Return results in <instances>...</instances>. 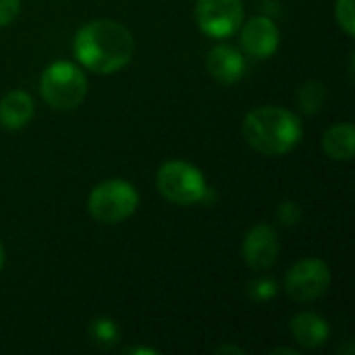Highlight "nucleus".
<instances>
[{
    "label": "nucleus",
    "instance_id": "19",
    "mask_svg": "<svg viewBox=\"0 0 355 355\" xmlns=\"http://www.w3.org/2000/svg\"><path fill=\"white\" fill-rule=\"evenodd\" d=\"M256 291H254V297L256 300H268V297H275L277 295V283L270 281V279H260L252 285Z\"/></svg>",
    "mask_w": 355,
    "mask_h": 355
},
{
    "label": "nucleus",
    "instance_id": "21",
    "mask_svg": "<svg viewBox=\"0 0 355 355\" xmlns=\"http://www.w3.org/2000/svg\"><path fill=\"white\" fill-rule=\"evenodd\" d=\"M127 354H148V355H156L158 352H154V349H146V347H131V349H127Z\"/></svg>",
    "mask_w": 355,
    "mask_h": 355
},
{
    "label": "nucleus",
    "instance_id": "14",
    "mask_svg": "<svg viewBox=\"0 0 355 355\" xmlns=\"http://www.w3.org/2000/svg\"><path fill=\"white\" fill-rule=\"evenodd\" d=\"M92 341L100 347H112L119 341V327L110 318H96L87 329Z\"/></svg>",
    "mask_w": 355,
    "mask_h": 355
},
{
    "label": "nucleus",
    "instance_id": "18",
    "mask_svg": "<svg viewBox=\"0 0 355 355\" xmlns=\"http://www.w3.org/2000/svg\"><path fill=\"white\" fill-rule=\"evenodd\" d=\"M300 216H302V210H300V206H297L295 202H285V204H281V208H279V218H281L283 225H295V223L300 220Z\"/></svg>",
    "mask_w": 355,
    "mask_h": 355
},
{
    "label": "nucleus",
    "instance_id": "9",
    "mask_svg": "<svg viewBox=\"0 0 355 355\" xmlns=\"http://www.w3.org/2000/svg\"><path fill=\"white\" fill-rule=\"evenodd\" d=\"M279 27L268 17H252L241 27V46L254 58H268L279 48Z\"/></svg>",
    "mask_w": 355,
    "mask_h": 355
},
{
    "label": "nucleus",
    "instance_id": "2",
    "mask_svg": "<svg viewBox=\"0 0 355 355\" xmlns=\"http://www.w3.org/2000/svg\"><path fill=\"white\" fill-rule=\"evenodd\" d=\"M243 139L264 156H283L291 152L304 135L297 114L281 106H260L245 114L241 125Z\"/></svg>",
    "mask_w": 355,
    "mask_h": 355
},
{
    "label": "nucleus",
    "instance_id": "20",
    "mask_svg": "<svg viewBox=\"0 0 355 355\" xmlns=\"http://www.w3.org/2000/svg\"><path fill=\"white\" fill-rule=\"evenodd\" d=\"M216 354H237V355H241V354H243V349H239V347H231V345H223V347H218V349H216Z\"/></svg>",
    "mask_w": 355,
    "mask_h": 355
},
{
    "label": "nucleus",
    "instance_id": "11",
    "mask_svg": "<svg viewBox=\"0 0 355 355\" xmlns=\"http://www.w3.org/2000/svg\"><path fill=\"white\" fill-rule=\"evenodd\" d=\"M289 327H291V335H293L295 343L306 347V349L322 347L331 335L327 320L314 312H300L297 316H293Z\"/></svg>",
    "mask_w": 355,
    "mask_h": 355
},
{
    "label": "nucleus",
    "instance_id": "6",
    "mask_svg": "<svg viewBox=\"0 0 355 355\" xmlns=\"http://www.w3.org/2000/svg\"><path fill=\"white\" fill-rule=\"evenodd\" d=\"M331 285V270L318 258H304L295 262L285 277V293L300 304L314 302L327 293Z\"/></svg>",
    "mask_w": 355,
    "mask_h": 355
},
{
    "label": "nucleus",
    "instance_id": "13",
    "mask_svg": "<svg viewBox=\"0 0 355 355\" xmlns=\"http://www.w3.org/2000/svg\"><path fill=\"white\" fill-rule=\"evenodd\" d=\"M322 150L329 158L349 162L355 152V129L352 123H339L327 129L322 137Z\"/></svg>",
    "mask_w": 355,
    "mask_h": 355
},
{
    "label": "nucleus",
    "instance_id": "23",
    "mask_svg": "<svg viewBox=\"0 0 355 355\" xmlns=\"http://www.w3.org/2000/svg\"><path fill=\"white\" fill-rule=\"evenodd\" d=\"M4 266V250H2V243H0V270Z\"/></svg>",
    "mask_w": 355,
    "mask_h": 355
},
{
    "label": "nucleus",
    "instance_id": "16",
    "mask_svg": "<svg viewBox=\"0 0 355 355\" xmlns=\"http://www.w3.org/2000/svg\"><path fill=\"white\" fill-rule=\"evenodd\" d=\"M354 0H337L335 4V19L339 23V27L349 35L354 37L355 33V8Z\"/></svg>",
    "mask_w": 355,
    "mask_h": 355
},
{
    "label": "nucleus",
    "instance_id": "7",
    "mask_svg": "<svg viewBox=\"0 0 355 355\" xmlns=\"http://www.w3.org/2000/svg\"><path fill=\"white\" fill-rule=\"evenodd\" d=\"M198 27L210 37H229L243 23L241 0H198Z\"/></svg>",
    "mask_w": 355,
    "mask_h": 355
},
{
    "label": "nucleus",
    "instance_id": "3",
    "mask_svg": "<svg viewBox=\"0 0 355 355\" xmlns=\"http://www.w3.org/2000/svg\"><path fill=\"white\" fill-rule=\"evenodd\" d=\"M40 92L48 106L56 110H73L87 96V79L77 64L58 60L42 73Z\"/></svg>",
    "mask_w": 355,
    "mask_h": 355
},
{
    "label": "nucleus",
    "instance_id": "5",
    "mask_svg": "<svg viewBox=\"0 0 355 355\" xmlns=\"http://www.w3.org/2000/svg\"><path fill=\"white\" fill-rule=\"evenodd\" d=\"M137 204L139 196L135 187L123 179H110L96 185L87 198V210L92 218L104 225H116L133 216Z\"/></svg>",
    "mask_w": 355,
    "mask_h": 355
},
{
    "label": "nucleus",
    "instance_id": "22",
    "mask_svg": "<svg viewBox=\"0 0 355 355\" xmlns=\"http://www.w3.org/2000/svg\"><path fill=\"white\" fill-rule=\"evenodd\" d=\"M272 354H285V355H300L297 352H293V349H275Z\"/></svg>",
    "mask_w": 355,
    "mask_h": 355
},
{
    "label": "nucleus",
    "instance_id": "17",
    "mask_svg": "<svg viewBox=\"0 0 355 355\" xmlns=\"http://www.w3.org/2000/svg\"><path fill=\"white\" fill-rule=\"evenodd\" d=\"M21 10V0H0V27L12 23Z\"/></svg>",
    "mask_w": 355,
    "mask_h": 355
},
{
    "label": "nucleus",
    "instance_id": "12",
    "mask_svg": "<svg viewBox=\"0 0 355 355\" xmlns=\"http://www.w3.org/2000/svg\"><path fill=\"white\" fill-rule=\"evenodd\" d=\"M33 100L23 89H12L0 100V125L4 129H23L33 119Z\"/></svg>",
    "mask_w": 355,
    "mask_h": 355
},
{
    "label": "nucleus",
    "instance_id": "8",
    "mask_svg": "<svg viewBox=\"0 0 355 355\" xmlns=\"http://www.w3.org/2000/svg\"><path fill=\"white\" fill-rule=\"evenodd\" d=\"M279 258V235L268 225H256L243 239V260L254 270L270 268Z\"/></svg>",
    "mask_w": 355,
    "mask_h": 355
},
{
    "label": "nucleus",
    "instance_id": "4",
    "mask_svg": "<svg viewBox=\"0 0 355 355\" xmlns=\"http://www.w3.org/2000/svg\"><path fill=\"white\" fill-rule=\"evenodd\" d=\"M160 196L179 206H191L204 200L208 187L202 171L185 160H168L156 173Z\"/></svg>",
    "mask_w": 355,
    "mask_h": 355
},
{
    "label": "nucleus",
    "instance_id": "15",
    "mask_svg": "<svg viewBox=\"0 0 355 355\" xmlns=\"http://www.w3.org/2000/svg\"><path fill=\"white\" fill-rule=\"evenodd\" d=\"M324 85L318 83V81H308L300 87L297 92V102L302 106V110L314 114L322 104H324Z\"/></svg>",
    "mask_w": 355,
    "mask_h": 355
},
{
    "label": "nucleus",
    "instance_id": "10",
    "mask_svg": "<svg viewBox=\"0 0 355 355\" xmlns=\"http://www.w3.org/2000/svg\"><path fill=\"white\" fill-rule=\"evenodd\" d=\"M206 67H208V73L218 83L229 85V83H235V81H239L243 77L245 58L237 48H233L229 44H218L208 52Z\"/></svg>",
    "mask_w": 355,
    "mask_h": 355
},
{
    "label": "nucleus",
    "instance_id": "1",
    "mask_svg": "<svg viewBox=\"0 0 355 355\" xmlns=\"http://www.w3.org/2000/svg\"><path fill=\"white\" fill-rule=\"evenodd\" d=\"M135 50L131 31L114 19H94L79 27L73 40L77 60L92 73L112 75L127 67Z\"/></svg>",
    "mask_w": 355,
    "mask_h": 355
}]
</instances>
